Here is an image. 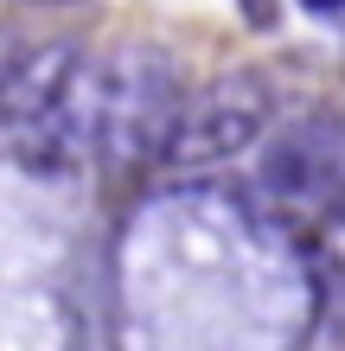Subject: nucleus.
I'll use <instances>...</instances> for the list:
<instances>
[{"label": "nucleus", "instance_id": "1", "mask_svg": "<svg viewBox=\"0 0 345 351\" xmlns=\"http://www.w3.org/2000/svg\"><path fill=\"white\" fill-rule=\"evenodd\" d=\"M90 90H96V160L109 167H134V160H160L179 115V84L160 51H109L90 58Z\"/></svg>", "mask_w": 345, "mask_h": 351}, {"label": "nucleus", "instance_id": "2", "mask_svg": "<svg viewBox=\"0 0 345 351\" xmlns=\"http://www.w3.org/2000/svg\"><path fill=\"white\" fill-rule=\"evenodd\" d=\"M262 134H269V84L256 71H230V77H211L205 90H192L179 102L160 167L167 173H211V167H230L237 154H250Z\"/></svg>", "mask_w": 345, "mask_h": 351}, {"label": "nucleus", "instance_id": "3", "mask_svg": "<svg viewBox=\"0 0 345 351\" xmlns=\"http://www.w3.org/2000/svg\"><path fill=\"white\" fill-rule=\"evenodd\" d=\"M262 192L288 217H320L345 192V115L313 109L262 147Z\"/></svg>", "mask_w": 345, "mask_h": 351}, {"label": "nucleus", "instance_id": "4", "mask_svg": "<svg viewBox=\"0 0 345 351\" xmlns=\"http://www.w3.org/2000/svg\"><path fill=\"white\" fill-rule=\"evenodd\" d=\"M307 13H345V0H300Z\"/></svg>", "mask_w": 345, "mask_h": 351}]
</instances>
